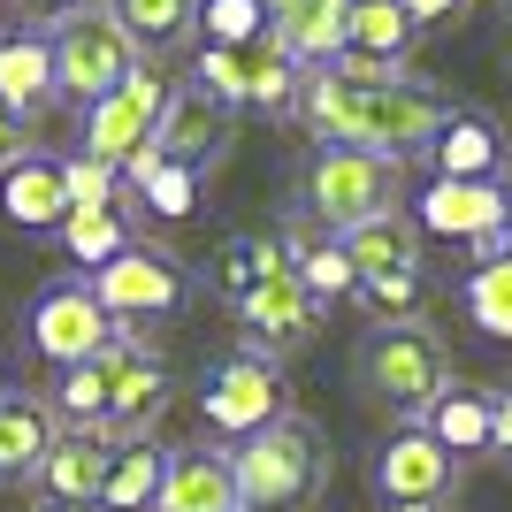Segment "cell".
<instances>
[{
  "mask_svg": "<svg viewBox=\"0 0 512 512\" xmlns=\"http://www.w3.org/2000/svg\"><path fill=\"white\" fill-rule=\"evenodd\" d=\"M344 260L367 276H421V230H413V214H375V222H360V230L337 237Z\"/></svg>",
  "mask_w": 512,
  "mask_h": 512,
  "instance_id": "22",
  "label": "cell"
},
{
  "mask_svg": "<svg viewBox=\"0 0 512 512\" xmlns=\"http://www.w3.org/2000/svg\"><path fill=\"white\" fill-rule=\"evenodd\" d=\"M46 512H62V505H46Z\"/></svg>",
  "mask_w": 512,
  "mask_h": 512,
  "instance_id": "45",
  "label": "cell"
},
{
  "mask_svg": "<svg viewBox=\"0 0 512 512\" xmlns=\"http://www.w3.org/2000/svg\"><path fill=\"white\" fill-rule=\"evenodd\" d=\"M192 77H199V92H207V100H222V107L245 100V85H237V54H230V46H199Z\"/></svg>",
  "mask_w": 512,
  "mask_h": 512,
  "instance_id": "36",
  "label": "cell"
},
{
  "mask_svg": "<svg viewBox=\"0 0 512 512\" xmlns=\"http://www.w3.org/2000/svg\"><path fill=\"white\" fill-rule=\"evenodd\" d=\"M130 352H138V344H130V329H123L100 360L62 367V390L46 398V406H54V428H69V436H100V428H107V398H115V367H123Z\"/></svg>",
  "mask_w": 512,
  "mask_h": 512,
  "instance_id": "13",
  "label": "cell"
},
{
  "mask_svg": "<svg viewBox=\"0 0 512 512\" xmlns=\"http://www.w3.org/2000/svg\"><path fill=\"white\" fill-rule=\"evenodd\" d=\"M0 222H16V230H62V222H69L62 161H46V153H16V161L0 169Z\"/></svg>",
  "mask_w": 512,
  "mask_h": 512,
  "instance_id": "17",
  "label": "cell"
},
{
  "mask_svg": "<svg viewBox=\"0 0 512 512\" xmlns=\"http://www.w3.org/2000/svg\"><path fill=\"white\" fill-rule=\"evenodd\" d=\"M237 314H245V329H253L268 352H283V344H306V337H314V314H321V306L306 299V283L291 276V260H283L276 276H260L253 291L237 299Z\"/></svg>",
  "mask_w": 512,
  "mask_h": 512,
  "instance_id": "14",
  "label": "cell"
},
{
  "mask_svg": "<svg viewBox=\"0 0 512 512\" xmlns=\"http://www.w3.org/2000/svg\"><path fill=\"white\" fill-rule=\"evenodd\" d=\"M474 0H406V16L421 23V31H436V23H459Z\"/></svg>",
  "mask_w": 512,
  "mask_h": 512,
  "instance_id": "38",
  "label": "cell"
},
{
  "mask_svg": "<svg viewBox=\"0 0 512 512\" xmlns=\"http://www.w3.org/2000/svg\"><path fill=\"white\" fill-rule=\"evenodd\" d=\"M199 413H207V428H222V436H260L268 421H283V375L268 352H237V360H222L207 375V398H199Z\"/></svg>",
  "mask_w": 512,
  "mask_h": 512,
  "instance_id": "7",
  "label": "cell"
},
{
  "mask_svg": "<svg viewBox=\"0 0 512 512\" xmlns=\"http://www.w3.org/2000/svg\"><path fill=\"white\" fill-rule=\"evenodd\" d=\"M138 199H146L161 222H192V214H199V176H192V169H176V161H161V169L138 184Z\"/></svg>",
  "mask_w": 512,
  "mask_h": 512,
  "instance_id": "34",
  "label": "cell"
},
{
  "mask_svg": "<svg viewBox=\"0 0 512 512\" xmlns=\"http://www.w3.org/2000/svg\"><path fill=\"white\" fill-rule=\"evenodd\" d=\"M153 512H245V505H237L230 451H169Z\"/></svg>",
  "mask_w": 512,
  "mask_h": 512,
  "instance_id": "16",
  "label": "cell"
},
{
  "mask_svg": "<svg viewBox=\"0 0 512 512\" xmlns=\"http://www.w3.org/2000/svg\"><path fill=\"white\" fill-rule=\"evenodd\" d=\"M413 428H428V436H436L451 459H474V451H490V444H497L490 398H482V390H459V383H451V390H444V398H436V406H428Z\"/></svg>",
  "mask_w": 512,
  "mask_h": 512,
  "instance_id": "26",
  "label": "cell"
},
{
  "mask_svg": "<svg viewBox=\"0 0 512 512\" xmlns=\"http://www.w3.org/2000/svg\"><path fill=\"white\" fill-rule=\"evenodd\" d=\"M31 16H77V8H92V0H23Z\"/></svg>",
  "mask_w": 512,
  "mask_h": 512,
  "instance_id": "41",
  "label": "cell"
},
{
  "mask_svg": "<svg viewBox=\"0 0 512 512\" xmlns=\"http://www.w3.org/2000/svg\"><path fill=\"white\" fill-rule=\"evenodd\" d=\"M115 337H123V329L100 314L92 283H46L39 306H31V344H39V360H54V367L100 360Z\"/></svg>",
  "mask_w": 512,
  "mask_h": 512,
  "instance_id": "8",
  "label": "cell"
},
{
  "mask_svg": "<svg viewBox=\"0 0 512 512\" xmlns=\"http://www.w3.org/2000/svg\"><path fill=\"white\" fill-rule=\"evenodd\" d=\"M0 398H8V383H0Z\"/></svg>",
  "mask_w": 512,
  "mask_h": 512,
  "instance_id": "44",
  "label": "cell"
},
{
  "mask_svg": "<svg viewBox=\"0 0 512 512\" xmlns=\"http://www.w3.org/2000/svg\"><path fill=\"white\" fill-rule=\"evenodd\" d=\"M299 115L329 138V146H360L383 153V161H406V153H428L436 123L451 115V100L406 69L390 77H337V69H314L299 85Z\"/></svg>",
  "mask_w": 512,
  "mask_h": 512,
  "instance_id": "1",
  "label": "cell"
},
{
  "mask_svg": "<svg viewBox=\"0 0 512 512\" xmlns=\"http://www.w3.org/2000/svg\"><path fill=\"white\" fill-rule=\"evenodd\" d=\"M214 268H222V291L245 299L260 276H276V268H283V245H268V237H230V245L214 253Z\"/></svg>",
  "mask_w": 512,
  "mask_h": 512,
  "instance_id": "33",
  "label": "cell"
},
{
  "mask_svg": "<svg viewBox=\"0 0 512 512\" xmlns=\"http://www.w3.org/2000/svg\"><path fill=\"white\" fill-rule=\"evenodd\" d=\"M62 199H69V214L115 207V169H107V161H92V153H69V161H62Z\"/></svg>",
  "mask_w": 512,
  "mask_h": 512,
  "instance_id": "35",
  "label": "cell"
},
{
  "mask_svg": "<svg viewBox=\"0 0 512 512\" xmlns=\"http://www.w3.org/2000/svg\"><path fill=\"white\" fill-rule=\"evenodd\" d=\"M46 100H54V46L31 39V31H23V39H0V107L23 123V115H39Z\"/></svg>",
  "mask_w": 512,
  "mask_h": 512,
  "instance_id": "25",
  "label": "cell"
},
{
  "mask_svg": "<svg viewBox=\"0 0 512 512\" xmlns=\"http://www.w3.org/2000/svg\"><path fill=\"white\" fill-rule=\"evenodd\" d=\"M390 512H436V505H390Z\"/></svg>",
  "mask_w": 512,
  "mask_h": 512,
  "instance_id": "42",
  "label": "cell"
},
{
  "mask_svg": "<svg viewBox=\"0 0 512 512\" xmlns=\"http://www.w3.org/2000/svg\"><path fill=\"white\" fill-rule=\"evenodd\" d=\"M161 467H169V451L161 444H115V459H107V482H100V497L92 505H107V512H153V497H161Z\"/></svg>",
  "mask_w": 512,
  "mask_h": 512,
  "instance_id": "28",
  "label": "cell"
},
{
  "mask_svg": "<svg viewBox=\"0 0 512 512\" xmlns=\"http://www.w3.org/2000/svg\"><path fill=\"white\" fill-rule=\"evenodd\" d=\"M344 8L352 0H268V31L299 69H329L344 54Z\"/></svg>",
  "mask_w": 512,
  "mask_h": 512,
  "instance_id": "18",
  "label": "cell"
},
{
  "mask_svg": "<svg viewBox=\"0 0 512 512\" xmlns=\"http://www.w3.org/2000/svg\"><path fill=\"white\" fill-rule=\"evenodd\" d=\"M199 31H207V46H253L260 31H268V0H199Z\"/></svg>",
  "mask_w": 512,
  "mask_h": 512,
  "instance_id": "32",
  "label": "cell"
},
{
  "mask_svg": "<svg viewBox=\"0 0 512 512\" xmlns=\"http://www.w3.org/2000/svg\"><path fill=\"white\" fill-rule=\"evenodd\" d=\"M237 85H245V100L237 107H299V85H306V69L283 54V39L276 31H260L253 46H237Z\"/></svg>",
  "mask_w": 512,
  "mask_h": 512,
  "instance_id": "24",
  "label": "cell"
},
{
  "mask_svg": "<svg viewBox=\"0 0 512 512\" xmlns=\"http://www.w3.org/2000/svg\"><path fill=\"white\" fill-rule=\"evenodd\" d=\"M54 92L62 100H107V92L123 85L130 69H138V46L115 31V23L100 16V8H77V16H62L54 23Z\"/></svg>",
  "mask_w": 512,
  "mask_h": 512,
  "instance_id": "5",
  "label": "cell"
},
{
  "mask_svg": "<svg viewBox=\"0 0 512 512\" xmlns=\"http://www.w3.org/2000/svg\"><path fill=\"white\" fill-rule=\"evenodd\" d=\"M62 245L77 253V268H107V260L130 245V230H123V214H115V207H100V214H69Z\"/></svg>",
  "mask_w": 512,
  "mask_h": 512,
  "instance_id": "31",
  "label": "cell"
},
{
  "mask_svg": "<svg viewBox=\"0 0 512 512\" xmlns=\"http://www.w3.org/2000/svg\"><path fill=\"white\" fill-rule=\"evenodd\" d=\"M421 23L406 16V0H352L344 8V54H360L375 69H406Z\"/></svg>",
  "mask_w": 512,
  "mask_h": 512,
  "instance_id": "21",
  "label": "cell"
},
{
  "mask_svg": "<svg viewBox=\"0 0 512 512\" xmlns=\"http://www.w3.org/2000/svg\"><path fill=\"white\" fill-rule=\"evenodd\" d=\"M100 16L115 23V31L138 46V62H146V54L176 46L199 23V0H100Z\"/></svg>",
  "mask_w": 512,
  "mask_h": 512,
  "instance_id": "27",
  "label": "cell"
},
{
  "mask_svg": "<svg viewBox=\"0 0 512 512\" xmlns=\"http://www.w3.org/2000/svg\"><path fill=\"white\" fill-rule=\"evenodd\" d=\"M413 230L428 237H459V245H490L497 230H512V184L505 176H490V184H451V176H436L421 192V207H413Z\"/></svg>",
  "mask_w": 512,
  "mask_h": 512,
  "instance_id": "10",
  "label": "cell"
},
{
  "mask_svg": "<svg viewBox=\"0 0 512 512\" xmlns=\"http://www.w3.org/2000/svg\"><path fill=\"white\" fill-rule=\"evenodd\" d=\"M161 100H169V85H161V77L138 62L123 85L107 92V100L85 107V153H92V161H107V169H123V153H138V146L153 138V123H161Z\"/></svg>",
  "mask_w": 512,
  "mask_h": 512,
  "instance_id": "9",
  "label": "cell"
},
{
  "mask_svg": "<svg viewBox=\"0 0 512 512\" xmlns=\"http://www.w3.org/2000/svg\"><path fill=\"white\" fill-rule=\"evenodd\" d=\"M421 291H428L421 276H367V283H360V299L375 306V314H390V321H413Z\"/></svg>",
  "mask_w": 512,
  "mask_h": 512,
  "instance_id": "37",
  "label": "cell"
},
{
  "mask_svg": "<svg viewBox=\"0 0 512 512\" xmlns=\"http://www.w3.org/2000/svg\"><path fill=\"white\" fill-rule=\"evenodd\" d=\"M107 459H115V444H107V436H69V428H62L31 482H39L46 505H62V512H69V505H92V497H100Z\"/></svg>",
  "mask_w": 512,
  "mask_h": 512,
  "instance_id": "19",
  "label": "cell"
},
{
  "mask_svg": "<svg viewBox=\"0 0 512 512\" xmlns=\"http://www.w3.org/2000/svg\"><path fill=\"white\" fill-rule=\"evenodd\" d=\"M222 138H230V107L207 100L199 85H169V100H161V123H153L146 146L161 153V161H176V169H207L214 153H222Z\"/></svg>",
  "mask_w": 512,
  "mask_h": 512,
  "instance_id": "12",
  "label": "cell"
},
{
  "mask_svg": "<svg viewBox=\"0 0 512 512\" xmlns=\"http://www.w3.org/2000/svg\"><path fill=\"white\" fill-rule=\"evenodd\" d=\"M505 62H512V39H505Z\"/></svg>",
  "mask_w": 512,
  "mask_h": 512,
  "instance_id": "43",
  "label": "cell"
},
{
  "mask_svg": "<svg viewBox=\"0 0 512 512\" xmlns=\"http://www.w3.org/2000/svg\"><path fill=\"white\" fill-rule=\"evenodd\" d=\"M459 306H467V321L482 329V337L512 344V253L482 260V268L467 276V291H459Z\"/></svg>",
  "mask_w": 512,
  "mask_h": 512,
  "instance_id": "30",
  "label": "cell"
},
{
  "mask_svg": "<svg viewBox=\"0 0 512 512\" xmlns=\"http://www.w3.org/2000/svg\"><path fill=\"white\" fill-rule=\"evenodd\" d=\"M54 406L46 398H0V482L39 474V459L54 451Z\"/></svg>",
  "mask_w": 512,
  "mask_h": 512,
  "instance_id": "23",
  "label": "cell"
},
{
  "mask_svg": "<svg viewBox=\"0 0 512 512\" xmlns=\"http://www.w3.org/2000/svg\"><path fill=\"white\" fill-rule=\"evenodd\" d=\"M169 413V367L146 360V352H130L123 367H115V398H107V444H138L153 421Z\"/></svg>",
  "mask_w": 512,
  "mask_h": 512,
  "instance_id": "20",
  "label": "cell"
},
{
  "mask_svg": "<svg viewBox=\"0 0 512 512\" xmlns=\"http://www.w3.org/2000/svg\"><path fill=\"white\" fill-rule=\"evenodd\" d=\"M428 161H436V176H451V184H490V176L505 169V130H497L490 115L451 107L444 123H436V138H428Z\"/></svg>",
  "mask_w": 512,
  "mask_h": 512,
  "instance_id": "15",
  "label": "cell"
},
{
  "mask_svg": "<svg viewBox=\"0 0 512 512\" xmlns=\"http://www.w3.org/2000/svg\"><path fill=\"white\" fill-rule=\"evenodd\" d=\"M352 375H360V390H375L383 406H398V413L421 421V413L451 390V352H444L436 329H421V321H383V329L352 352Z\"/></svg>",
  "mask_w": 512,
  "mask_h": 512,
  "instance_id": "3",
  "label": "cell"
},
{
  "mask_svg": "<svg viewBox=\"0 0 512 512\" xmlns=\"http://www.w3.org/2000/svg\"><path fill=\"white\" fill-rule=\"evenodd\" d=\"M283 260H291V276L306 283V299H352L360 291V268L344 260V245L337 237H306V230H291L283 237Z\"/></svg>",
  "mask_w": 512,
  "mask_h": 512,
  "instance_id": "29",
  "label": "cell"
},
{
  "mask_svg": "<svg viewBox=\"0 0 512 512\" xmlns=\"http://www.w3.org/2000/svg\"><path fill=\"white\" fill-rule=\"evenodd\" d=\"M490 421H497V444H490V451H505V459H512V383L490 398Z\"/></svg>",
  "mask_w": 512,
  "mask_h": 512,
  "instance_id": "39",
  "label": "cell"
},
{
  "mask_svg": "<svg viewBox=\"0 0 512 512\" xmlns=\"http://www.w3.org/2000/svg\"><path fill=\"white\" fill-rule=\"evenodd\" d=\"M92 299H100L107 321H153V314H176L184 306V268L153 245H123V253L92 268Z\"/></svg>",
  "mask_w": 512,
  "mask_h": 512,
  "instance_id": "6",
  "label": "cell"
},
{
  "mask_svg": "<svg viewBox=\"0 0 512 512\" xmlns=\"http://www.w3.org/2000/svg\"><path fill=\"white\" fill-rule=\"evenodd\" d=\"M306 214H314L329 237L360 230L375 214H398V161L360 146H321L306 161Z\"/></svg>",
  "mask_w": 512,
  "mask_h": 512,
  "instance_id": "4",
  "label": "cell"
},
{
  "mask_svg": "<svg viewBox=\"0 0 512 512\" xmlns=\"http://www.w3.org/2000/svg\"><path fill=\"white\" fill-rule=\"evenodd\" d=\"M230 474H237V505L245 512H291V505H314L321 482H329V444H321V428L299 421V413H283L268 421L260 436L230 451Z\"/></svg>",
  "mask_w": 512,
  "mask_h": 512,
  "instance_id": "2",
  "label": "cell"
},
{
  "mask_svg": "<svg viewBox=\"0 0 512 512\" xmlns=\"http://www.w3.org/2000/svg\"><path fill=\"white\" fill-rule=\"evenodd\" d=\"M16 153H23V123H16V115H8V107H0V169H8Z\"/></svg>",
  "mask_w": 512,
  "mask_h": 512,
  "instance_id": "40",
  "label": "cell"
},
{
  "mask_svg": "<svg viewBox=\"0 0 512 512\" xmlns=\"http://www.w3.org/2000/svg\"><path fill=\"white\" fill-rule=\"evenodd\" d=\"M451 482H459V459H451L428 428H398V436L375 451V497H383V505H444Z\"/></svg>",
  "mask_w": 512,
  "mask_h": 512,
  "instance_id": "11",
  "label": "cell"
}]
</instances>
